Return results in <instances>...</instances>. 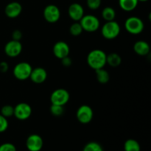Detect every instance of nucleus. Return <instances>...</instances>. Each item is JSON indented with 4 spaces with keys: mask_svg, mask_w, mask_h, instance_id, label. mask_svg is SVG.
I'll use <instances>...</instances> for the list:
<instances>
[{
    "mask_svg": "<svg viewBox=\"0 0 151 151\" xmlns=\"http://www.w3.org/2000/svg\"><path fill=\"white\" fill-rule=\"evenodd\" d=\"M32 67L27 62H20L14 66L13 70V76L19 81H25L29 78Z\"/></svg>",
    "mask_w": 151,
    "mask_h": 151,
    "instance_id": "nucleus-5",
    "label": "nucleus"
},
{
    "mask_svg": "<svg viewBox=\"0 0 151 151\" xmlns=\"http://www.w3.org/2000/svg\"><path fill=\"white\" fill-rule=\"evenodd\" d=\"M83 29L82 27H81V24L78 22H75L72 24V25L69 27V32H70V34L73 36H79L82 34Z\"/></svg>",
    "mask_w": 151,
    "mask_h": 151,
    "instance_id": "nucleus-22",
    "label": "nucleus"
},
{
    "mask_svg": "<svg viewBox=\"0 0 151 151\" xmlns=\"http://www.w3.org/2000/svg\"><path fill=\"white\" fill-rule=\"evenodd\" d=\"M69 16L75 22H79L84 16V9L79 3H72L68 8Z\"/></svg>",
    "mask_w": 151,
    "mask_h": 151,
    "instance_id": "nucleus-14",
    "label": "nucleus"
},
{
    "mask_svg": "<svg viewBox=\"0 0 151 151\" xmlns=\"http://www.w3.org/2000/svg\"><path fill=\"white\" fill-rule=\"evenodd\" d=\"M70 94L67 90L64 88H58L52 91L50 96V102L53 105L64 106L69 102Z\"/></svg>",
    "mask_w": 151,
    "mask_h": 151,
    "instance_id": "nucleus-6",
    "label": "nucleus"
},
{
    "mask_svg": "<svg viewBox=\"0 0 151 151\" xmlns=\"http://www.w3.org/2000/svg\"><path fill=\"white\" fill-rule=\"evenodd\" d=\"M102 17L106 22H111L114 21L116 17V11L114 9L111 7H106L102 10Z\"/></svg>",
    "mask_w": 151,
    "mask_h": 151,
    "instance_id": "nucleus-21",
    "label": "nucleus"
},
{
    "mask_svg": "<svg viewBox=\"0 0 151 151\" xmlns=\"http://www.w3.org/2000/svg\"><path fill=\"white\" fill-rule=\"evenodd\" d=\"M139 1H141V2H145V1H147L148 0H138Z\"/></svg>",
    "mask_w": 151,
    "mask_h": 151,
    "instance_id": "nucleus-32",
    "label": "nucleus"
},
{
    "mask_svg": "<svg viewBox=\"0 0 151 151\" xmlns=\"http://www.w3.org/2000/svg\"><path fill=\"white\" fill-rule=\"evenodd\" d=\"M106 56L104 51L101 50H91L87 55V63L92 69H99L104 68L106 65Z\"/></svg>",
    "mask_w": 151,
    "mask_h": 151,
    "instance_id": "nucleus-1",
    "label": "nucleus"
},
{
    "mask_svg": "<svg viewBox=\"0 0 151 151\" xmlns=\"http://www.w3.org/2000/svg\"><path fill=\"white\" fill-rule=\"evenodd\" d=\"M125 29L132 35H139L143 31L145 24L143 21L137 16H131L125 22Z\"/></svg>",
    "mask_w": 151,
    "mask_h": 151,
    "instance_id": "nucleus-3",
    "label": "nucleus"
},
{
    "mask_svg": "<svg viewBox=\"0 0 151 151\" xmlns=\"http://www.w3.org/2000/svg\"><path fill=\"white\" fill-rule=\"evenodd\" d=\"M12 38L15 41H19L22 38V32L19 29H16L12 33Z\"/></svg>",
    "mask_w": 151,
    "mask_h": 151,
    "instance_id": "nucleus-29",
    "label": "nucleus"
},
{
    "mask_svg": "<svg viewBox=\"0 0 151 151\" xmlns=\"http://www.w3.org/2000/svg\"><path fill=\"white\" fill-rule=\"evenodd\" d=\"M9 66L7 64V62L2 61L0 63V72H2V73H5L6 72L8 71Z\"/></svg>",
    "mask_w": 151,
    "mask_h": 151,
    "instance_id": "nucleus-31",
    "label": "nucleus"
},
{
    "mask_svg": "<svg viewBox=\"0 0 151 151\" xmlns=\"http://www.w3.org/2000/svg\"><path fill=\"white\" fill-rule=\"evenodd\" d=\"M43 145V139L38 134H31L26 140V147L29 151H41Z\"/></svg>",
    "mask_w": 151,
    "mask_h": 151,
    "instance_id": "nucleus-11",
    "label": "nucleus"
},
{
    "mask_svg": "<svg viewBox=\"0 0 151 151\" xmlns=\"http://www.w3.org/2000/svg\"><path fill=\"white\" fill-rule=\"evenodd\" d=\"M8 121L7 118L0 114V133H3L8 128Z\"/></svg>",
    "mask_w": 151,
    "mask_h": 151,
    "instance_id": "nucleus-27",
    "label": "nucleus"
},
{
    "mask_svg": "<svg viewBox=\"0 0 151 151\" xmlns=\"http://www.w3.org/2000/svg\"><path fill=\"white\" fill-rule=\"evenodd\" d=\"M50 113L55 116H60L63 114L64 112V108L62 106H58V105H53L52 104L50 106Z\"/></svg>",
    "mask_w": 151,
    "mask_h": 151,
    "instance_id": "nucleus-25",
    "label": "nucleus"
},
{
    "mask_svg": "<svg viewBox=\"0 0 151 151\" xmlns=\"http://www.w3.org/2000/svg\"><path fill=\"white\" fill-rule=\"evenodd\" d=\"M138 0H119V5L122 10L126 12H131L135 10L138 5Z\"/></svg>",
    "mask_w": 151,
    "mask_h": 151,
    "instance_id": "nucleus-17",
    "label": "nucleus"
},
{
    "mask_svg": "<svg viewBox=\"0 0 151 151\" xmlns=\"http://www.w3.org/2000/svg\"><path fill=\"white\" fill-rule=\"evenodd\" d=\"M0 151H16V147L12 143H3L0 145Z\"/></svg>",
    "mask_w": 151,
    "mask_h": 151,
    "instance_id": "nucleus-28",
    "label": "nucleus"
},
{
    "mask_svg": "<svg viewBox=\"0 0 151 151\" xmlns=\"http://www.w3.org/2000/svg\"><path fill=\"white\" fill-rule=\"evenodd\" d=\"M122 63V58L117 53H111L106 56V64L111 67H117Z\"/></svg>",
    "mask_w": 151,
    "mask_h": 151,
    "instance_id": "nucleus-18",
    "label": "nucleus"
},
{
    "mask_svg": "<svg viewBox=\"0 0 151 151\" xmlns=\"http://www.w3.org/2000/svg\"><path fill=\"white\" fill-rule=\"evenodd\" d=\"M53 54L57 58L62 59L66 57L69 55L70 52V48L67 43L65 41H58L53 46Z\"/></svg>",
    "mask_w": 151,
    "mask_h": 151,
    "instance_id": "nucleus-12",
    "label": "nucleus"
},
{
    "mask_svg": "<svg viewBox=\"0 0 151 151\" xmlns=\"http://www.w3.org/2000/svg\"><path fill=\"white\" fill-rule=\"evenodd\" d=\"M125 151H141V146L137 140L134 139H127L124 143Z\"/></svg>",
    "mask_w": 151,
    "mask_h": 151,
    "instance_id": "nucleus-20",
    "label": "nucleus"
},
{
    "mask_svg": "<svg viewBox=\"0 0 151 151\" xmlns=\"http://www.w3.org/2000/svg\"><path fill=\"white\" fill-rule=\"evenodd\" d=\"M47 78V72L45 69L42 67H36L32 69L29 79L32 82L36 84H41L46 81Z\"/></svg>",
    "mask_w": 151,
    "mask_h": 151,
    "instance_id": "nucleus-15",
    "label": "nucleus"
},
{
    "mask_svg": "<svg viewBox=\"0 0 151 151\" xmlns=\"http://www.w3.org/2000/svg\"><path fill=\"white\" fill-rule=\"evenodd\" d=\"M32 108L28 103H20L14 107V116L19 120H26L32 114Z\"/></svg>",
    "mask_w": 151,
    "mask_h": 151,
    "instance_id": "nucleus-9",
    "label": "nucleus"
},
{
    "mask_svg": "<svg viewBox=\"0 0 151 151\" xmlns=\"http://www.w3.org/2000/svg\"><path fill=\"white\" fill-rule=\"evenodd\" d=\"M134 50L140 56H146L150 53V47L147 42L145 41H138L134 44Z\"/></svg>",
    "mask_w": 151,
    "mask_h": 151,
    "instance_id": "nucleus-16",
    "label": "nucleus"
},
{
    "mask_svg": "<svg viewBox=\"0 0 151 151\" xmlns=\"http://www.w3.org/2000/svg\"><path fill=\"white\" fill-rule=\"evenodd\" d=\"M22 52V44L19 41L11 40L4 46V52L8 57L16 58Z\"/></svg>",
    "mask_w": 151,
    "mask_h": 151,
    "instance_id": "nucleus-10",
    "label": "nucleus"
},
{
    "mask_svg": "<svg viewBox=\"0 0 151 151\" xmlns=\"http://www.w3.org/2000/svg\"><path fill=\"white\" fill-rule=\"evenodd\" d=\"M22 12V6L18 1L8 3L4 8L5 15L10 19H16L20 16Z\"/></svg>",
    "mask_w": 151,
    "mask_h": 151,
    "instance_id": "nucleus-13",
    "label": "nucleus"
},
{
    "mask_svg": "<svg viewBox=\"0 0 151 151\" xmlns=\"http://www.w3.org/2000/svg\"><path fill=\"white\" fill-rule=\"evenodd\" d=\"M83 151H104L100 143L97 142H90L83 147Z\"/></svg>",
    "mask_w": 151,
    "mask_h": 151,
    "instance_id": "nucleus-23",
    "label": "nucleus"
},
{
    "mask_svg": "<svg viewBox=\"0 0 151 151\" xmlns=\"http://www.w3.org/2000/svg\"><path fill=\"white\" fill-rule=\"evenodd\" d=\"M43 16H44V19L49 23H56L58 22L60 17V9L55 4H48L44 9Z\"/></svg>",
    "mask_w": 151,
    "mask_h": 151,
    "instance_id": "nucleus-8",
    "label": "nucleus"
},
{
    "mask_svg": "<svg viewBox=\"0 0 151 151\" xmlns=\"http://www.w3.org/2000/svg\"><path fill=\"white\" fill-rule=\"evenodd\" d=\"M121 28L116 21L106 22L101 28V34L106 39L112 40L119 35Z\"/></svg>",
    "mask_w": 151,
    "mask_h": 151,
    "instance_id": "nucleus-2",
    "label": "nucleus"
},
{
    "mask_svg": "<svg viewBox=\"0 0 151 151\" xmlns=\"http://www.w3.org/2000/svg\"><path fill=\"white\" fill-rule=\"evenodd\" d=\"M76 116L78 122L81 124H88L91 122L94 116L93 109L88 105H82L77 110Z\"/></svg>",
    "mask_w": 151,
    "mask_h": 151,
    "instance_id": "nucleus-7",
    "label": "nucleus"
},
{
    "mask_svg": "<svg viewBox=\"0 0 151 151\" xmlns=\"http://www.w3.org/2000/svg\"><path fill=\"white\" fill-rule=\"evenodd\" d=\"M102 0H86L87 6L91 10H97L101 5Z\"/></svg>",
    "mask_w": 151,
    "mask_h": 151,
    "instance_id": "nucleus-26",
    "label": "nucleus"
},
{
    "mask_svg": "<svg viewBox=\"0 0 151 151\" xmlns=\"http://www.w3.org/2000/svg\"><path fill=\"white\" fill-rule=\"evenodd\" d=\"M96 74V78H97V81L100 83L106 84L110 80V75H109V72L104 69L103 68L99 69H96L95 70Z\"/></svg>",
    "mask_w": 151,
    "mask_h": 151,
    "instance_id": "nucleus-19",
    "label": "nucleus"
},
{
    "mask_svg": "<svg viewBox=\"0 0 151 151\" xmlns=\"http://www.w3.org/2000/svg\"><path fill=\"white\" fill-rule=\"evenodd\" d=\"M60 60H61L62 65L64 66L65 67H69V66H70L72 64V60L71 59V58H69V55L60 59Z\"/></svg>",
    "mask_w": 151,
    "mask_h": 151,
    "instance_id": "nucleus-30",
    "label": "nucleus"
},
{
    "mask_svg": "<svg viewBox=\"0 0 151 151\" xmlns=\"http://www.w3.org/2000/svg\"><path fill=\"white\" fill-rule=\"evenodd\" d=\"M79 22L83 31L88 32H94L100 28V20L94 15H84Z\"/></svg>",
    "mask_w": 151,
    "mask_h": 151,
    "instance_id": "nucleus-4",
    "label": "nucleus"
},
{
    "mask_svg": "<svg viewBox=\"0 0 151 151\" xmlns=\"http://www.w3.org/2000/svg\"><path fill=\"white\" fill-rule=\"evenodd\" d=\"M1 114L7 119L14 116V107L10 105L4 106L1 109Z\"/></svg>",
    "mask_w": 151,
    "mask_h": 151,
    "instance_id": "nucleus-24",
    "label": "nucleus"
}]
</instances>
